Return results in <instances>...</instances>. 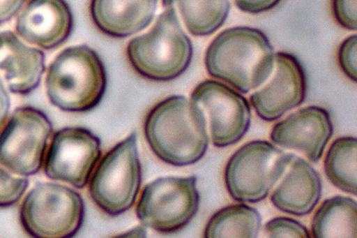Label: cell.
<instances>
[{"label": "cell", "instance_id": "1", "mask_svg": "<svg viewBox=\"0 0 357 238\" xmlns=\"http://www.w3.org/2000/svg\"><path fill=\"white\" fill-rule=\"evenodd\" d=\"M144 130L152 151L169 165L195 164L208 149L205 114L183 96H170L158 103L146 115Z\"/></svg>", "mask_w": 357, "mask_h": 238}, {"label": "cell", "instance_id": "2", "mask_svg": "<svg viewBox=\"0 0 357 238\" xmlns=\"http://www.w3.org/2000/svg\"><path fill=\"white\" fill-rule=\"evenodd\" d=\"M208 73L246 94L259 88L271 75L275 53L266 35L250 27H234L220 32L204 57Z\"/></svg>", "mask_w": 357, "mask_h": 238}, {"label": "cell", "instance_id": "3", "mask_svg": "<svg viewBox=\"0 0 357 238\" xmlns=\"http://www.w3.org/2000/svg\"><path fill=\"white\" fill-rule=\"evenodd\" d=\"M45 86L50 103L68 112H85L101 101L107 73L98 54L86 44L61 51L45 71Z\"/></svg>", "mask_w": 357, "mask_h": 238}, {"label": "cell", "instance_id": "4", "mask_svg": "<svg viewBox=\"0 0 357 238\" xmlns=\"http://www.w3.org/2000/svg\"><path fill=\"white\" fill-rule=\"evenodd\" d=\"M193 54L190 39L176 13L168 8L145 34L132 38L126 55L133 69L146 79L166 82L182 75Z\"/></svg>", "mask_w": 357, "mask_h": 238}, {"label": "cell", "instance_id": "5", "mask_svg": "<svg viewBox=\"0 0 357 238\" xmlns=\"http://www.w3.org/2000/svg\"><path fill=\"white\" fill-rule=\"evenodd\" d=\"M85 207L81 195L53 182L36 184L20 208L24 231L35 238H70L80 230Z\"/></svg>", "mask_w": 357, "mask_h": 238}, {"label": "cell", "instance_id": "6", "mask_svg": "<svg viewBox=\"0 0 357 238\" xmlns=\"http://www.w3.org/2000/svg\"><path fill=\"white\" fill-rule=\"evenodd\" d=\"M294 156L264 140L245 143L226 165L225 182L228 193L241 202L256 203L264 200L284 175Z\"/></svg>", "mask_w": 357, "mask_h": 238}, {"label": "cell", "instance_id": "7", "mask_svg": "<svg viewBox=\"0 0 357 238\" xmlns=\"http://www.w3.org/2000/svg\"><path fill=\"white\" fill-rule=\"evenodd\" d=\"M142 174L137 135L133 132L100 159L89 181L90 196L106 214L119 216L135 204Z\"/></svg>", "mask_w": 357, "mask_h": 238}, {"label": "cell", "instance_id": "8", "mask_svg": "<svg viewBox=\"0 0 357 238\" xmlns=\"http://www.w3.org/2000/svg\"><path fill=\"white\" fill-rule=\"evenodd\" d=\"M53 126L41 110L15 108L0 131V163L21 176L37 174L45 160Z\"/></svg>", "mask_w": 357, "mask_h": 238}, {"label": "cell", "instance_id": "9", "mask_svg": "<svg viewBox=\"0 0 357 238\" xmlns=\"http://www.w3.org/2000/svg\"><path fill=\"white\" fill-rule=\"evenodd\" d=\"M197 181L195 176L164 177L146 185L136 207L141 223L164 234L185 227L199 206Z\"/></svg>", "mask_w": 357, "mask_h": 238}, {"label": "cell", "instance_id": "10", "mask_svg": "<svg viewBox=\"0 0 357 238\" xmlns=\"http://www.w3.org/2000/svg\"><path fill=\"white\" fill-rule=\"evenodd\" d=\"M102 155L100 138L83 127H65L55 132L48 145L43 170L54 181L81 189L89 183Z\"/></svg>", "mask_w": 357, "mask_h": 238}, {"label": "cell", "instance_id": "11", "mask_svg": "<svg viewBox=\"0 0 357 238\" xmlns=\"http://www.w3.org/2000/svg\"><path fill=\"white\" fill-rule=\"evenodd\" d=\"M190 100L204 112L215 147L233 145L248 132L251 121L250 103L227 84L204 80L192 90Z\"/></svg>", "mask_w": 357, "mask_h": 238}, {"label": "cell", "instance_id": "12", "mask_svg": "<svg viewBox=\"0 0 357 238\" xmlns=\"http://www.w3.org/2000/svg\"><path fill=\"white\" fill-rule=\"evenodd\" d=\"M306 91L305 73L299 60L291 53L278 52L271 75L250 101L262 120L273 121L301 105Z\"/></svg>", "mask_w": 357, "mask_h": 238}, {"label": "cell", "instance_id": "13", "mask_svg": "<svg viewBox=\"0 0 357 238\" xmlns=\"http://www.w3.org/2000/svg\"><path fill=\"white\" fill-rule=\"evenodd\" d=\"M73 25L66 0H28L17 15L14 31L29 45L50 50L66 41Z\"/></svg>", "mask_w": 357, "mask_h": 238}, {"label": "cell", "instance_id": "14", "mask_svg": "<svg viewBox=\"0 0 357 238\" xmlns=\"http://www.w3.org/2000/svg\"><path fill=\"white\" fill-rule=\"evenodd\" d=\"M333 133L330 113L311 105L301 108L275 124L271 139L277 145L303 153L314 163L322 157Z\"/></svg>", "mask_w": 357, "mask_h": 238}, {"label": "cell", "instance_id": "15", "mask_svg": "<svg viewBox=\"0 0 357 238\" xmlns=\"http://www.w3.org/2000/svg\"><path fill=\"white\" fill-rule=\"evenodd\" d=\"M45 71L43 50L25 43L15 31H0V72L10 92L31 94L40 85Z\"/></svg>", "mask_w": 357, "mask_h": 238}, {"label": "cell", "instance_id": "16", "mask_svg": "<svg viewBox=\"0 0 357 238\" xmlns=\"http://www.w3.org/2000/svg\"><path fill=\"white\" fill-rule=\"evenodd\" d=\"M289 167L273 190L271 202L284 213L296 216L307 215L321 198V178L310 163L295 154Z\"/></svg>", "mask_w": 357, "mask_h": 238}, {"label": "cell", "instance_id": "17", "mask_svg": "<svg viewBox=\"0 0 357 238\" xmlns=\"http://www.w3.org/2000/svg\"><path fill=\"white\" fill-rule=\"evenodd\" d=\"M158 0H91L96 27L112 38H126L145 29L153 20Z\"/></svg>", "mask_w": 357, "mask_h": 238}, {"label": "cell", "instance_id": "18", "mask_svg": "<svg viewBox=\"0 0 357 238\" xmlns=\"http://www.w3.org/2000/svg\"><path fill=\"white\" fill-rule=\"evenodd\" d=\"M310 233L314 238H356V200L343 195L325 200L312 217Z\"/></svg>", "mask_w": 357, "mask_h": 238}, {"label": "cell", "instance_id": "19", "mask_svg": "<svg viewBox=\"0 0 357 238\" xmlns=\"http://www.w3.org/2000/svg\"><path fill=\"white\" fill-rule=\"evenodd\" d=\"M165 8H173L188 31L195 36H206L225 22L229 0H162Z\"/></svg>", "mask_w": 357, "mask_h": 238}, {"label": "cell", "instance_id": "20", "mask_svg": "<svg viewBox=\"0 0 357 238\" xmlns=\"http://www.w3.org/2000/svg\"><path fill=\"white\" fill-rule=\"evenodd\" d=\"M261 225V216L254 207L240 203L225 207L208 221L204 232L206 238H255Z\"/></svg>", "mask_w": 357, "mask_h": 238}, {"label": "cell", "instance_id": "21", "mask_svg": "<svg viewBox=\"0 0 357 238\" xmlns=\"http://www.w3.org/2000/svg\"><path fill=\"white\" fill-rule=\"evenodd\" d=\"M357 139L352 136L337 138L331 144L324 159L328 180L340 190L356 195Z\"/></svg>", "mask_w": 357, "mask_h": 238}, {"label": "cell", "instance_id": "22", "mask_svg": "<svg viewBox=\"0 0 357 238\" xmlns=\"http://www.w3.org/2000/svg\"><path fill=\"white\" fill-rule=\"evenodd\" d=\"M28 186L27 177L16 174L0 163V208L15 204Z\"/></svg>", "mask_w": 357, "mask_h": 238}, {"label": "cell", "instance_id": "23", "mask_svg": "<svg viewBox=\"0 0 357 238\" xmlns=\"http://www.w3.org/2000/svg\"><path fill=\"white\" fill-rule=\"evenodd\" d=\"M264 235L268 237H312L308 229L296 219L278 216L268 221L264 228Z\"/></svg>", "mask_w": 357, "mask_h": 238}, {"label": "cell", "instance_id": "24", "mask_svg": "<svg viewBox=\"0 0 357 238\" xmlns=\"http://www.w3.org/2000/svg\"><path fill=\"white\" fill-rule=\"evenodd\" d=\"M356 52V35L347 37L341 43L337 52V60L341 70L354 82L357 80Z\"/></svg>", "mask_w": 357, "mask_h": 238}, {"label": "cell", "instance_id": "25", "mask_svg": "<svg viewBox=\"0 0 357 238\" xmlns=\"http://www.w3.org/2000/svg\"><path fill=\"white\" fill-rule=\"evenodd\" d=\"M332 11L341 27L351 31L356 30V0H332Z\"/></svg>", "mask_w": 357, "mask_h": 238}, {"label": "cell", "instance_id": "26", "mask_svg": "<svg viewBox=\"0 0 357 238\" xmlns=\"http://www.w3.org/2000/svg\"><path fill=\"white\" fill-rule=\"evenodd\" d=\"M282 0H234L241 10L250 14H259L274 8Z\"/></svg>", "mask_w": 357, "mask_h": 238}, {"label": "cell", "instance_id": "27", "mask_svg": "<svg viewBox=\"0 0 357 238\" xmlns=\"http://www.w3.org/2000/svg\"><path fill=\"white\" fill-rule=\"evenodd\" d=\"M28 0H0V25L9 22L22 10Z\"/></svg>", "mask_w": 357, "mask_h": 238}, {"label": "cell", "instance_id": "28", "mask_svg": "<svg viewBox=\"0 0 357 238\" xmlns=\"http://www.w3.org/2000/svg\"><path fill=\"white\" fill-rule=\"evenodd\" d=\"M10 105V96L0 77V131L8 117Z\"/></svg>", "mask_w": 357, "mask_h": 238}]
</instances>
